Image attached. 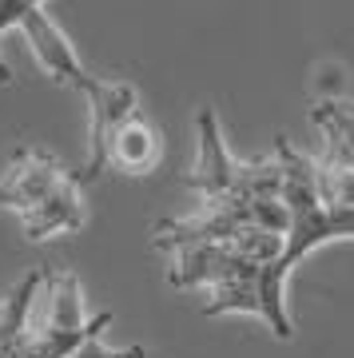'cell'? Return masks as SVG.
Masks as SVG:
<instances>
[{
  "label": "cell",
  "instance_id": "cell-1",
  "mask_svg": "<svg viewBox=\"0 0 354 358\" xmlns=\"http://www.w3.org/2000/svg\"><path fill=\"white\" fill-rule=\"evenodd\" d=\"M40 294H44V319L28 322L24 338L16 346V358H68L76 346L104 334V327L112 322V310H100L92 319L84 315L80 279L64 267L44 271Z\"/></svg>",
  "mask_w": 354,
  "mask_h": 358
},
{
  "label": "cell",
  "instance_id": "cell-2",
  "mask_svg": "<svg viewBox=\"0 0 354 358\" xmlns=\"http://www.w3.org/2000/svg\"><path fill=\"white\" fill-rule=\"evenodd\" d=\"M92 112L88 124V155H84V171H80V183H92L108 167V143L120 128H124L132 115H139V96L132 84H120V80H100L92 84V92L84 96Z\"/></svg>",
  "mask_w": 354,
  "mask_h": 358
},
{
  "label": "cell",
  "instance_id": "cell-3",
  "mask_svg": "<svg viewBox=\"0 0 354 358\" xmlns=\"http://www.w3.org/2000/svg\"><path fill=\"white\" fill-rule=\"evenodd\" d=\"M16 28H24V36H28V44H32L36 64L44 68V72H48L56 84L80 92V96H88L92 84H96V76H92L84 64H80V56L72 52L68 36H64L60 28H56L48 16H44V8H28V13L20 16V24H16Z\"/></svg>",
  "mask_w": 354,
  "mask_h": 358
},
{
  "label": "cell",
  "instance_id": "cell-4",
  "mask_svg": "<svg viewBox=\"0 0 354 358\" xmlns=\"http://www.w3.org/2000/svg\"><path fill=\"white\" fill-rule=\"evenodd\" d=\"M195 131H199V159H195V167L187 171V183L195 187L199 199H235L243 164L227 152V143L219 136V120H215L211 108L199 112Z\"/></svg>",
  "mask_w": 354,
  "mask_h": 358
},
{
  "label": "cell",
  "instance_id": "cell-5",
  "mask_svg": "<svg viewBox=\"0 0 354 358\" xmlns=\"http://www.w3.org/2000/svg\"><path fill=\"white\" fill-rule=\"evenodd\" d=\"M64 176H68V167L56 155L20 148L13 155V164L4 167V179H0V207H8L16 215H28Z\"/></svg>",
  "mask_w": 354,
  "mask_h": 358
},
{
  "label": "cell",
  "instance_id": "cell-6",
  "mask_svg": "<svg viewBox=\"0 0 354 358\" xmlns=\"http://www.w3.org/2000/svg\"><path fill=\"white\" fill-rule=\"evenodd\" d=\"M247 267H259V263L239 259L227 243H195V247H179L176 251V267L167 271V282L179 287V291H195V287L211 291V287L235 279Z\"/></svg>",
  "mask_w": 354,
  "mask_h": 358
},
{
  "label": "cell",
  "instance_id": "cell-7",
  "mask_svg": "<svg viewBox=\"0 0 354 358\" xmlns=\"http://www.w3.org/2000/svg\"><path fill=\"white\" fill-rule=\"evenodd\" d=\"M84 219H88V211H84V183H80V176L68 171L28 215H20V223H24V235L32 243H44L52 235L80 231Z\"/></svg>",
  "mask_w": 354,
  "mask_h": 358
},
{
  "label": "cell",
  "instance_id": "cell-8",
  "mask_svg": "<svg viewBox=\"0 0 354 358\" xmlns=\"http://www.w3.org/2000/svg\"><path fill=\"white\" fill-rule=\"evenodd\" d=\"M160 159H164V136L143 115H132L108 143V167H120L127 176H152Z\"/></svg>",
  "mask_w": 354,
  "mask_h": 358
},
{
  "label": "cell",
  "instance_id": "cell-9",
  "mask_svg": "<svg viewBox=\"0 0 354 358\" xmlns=\"http://www.w3.org/2000/svg\"><path fill=\"white\" fill-rule=\"evenodd\" d=\"M311 120L327 136V152H323L318 164L354 171V108H351V100H315L311 103Z\"/></svg>",
  "mask_w": 354,
  "mask_h": 358
},
{
  "label": "cell",
  "instance_id": "cell-10",
  "mask_svg": "<svg viewBox=\"0 0 354 358\" xmlns=\"http://www.w3.org/2000/svg\"><path fill=\"white\" fill-rule=\"evenodd\" d=\"M40 282H44V271H32L16 282V291L0 303V358H16V346L28 331V319H32V307H36Z\"/></svg>",
  "mask_w": 354,
  "mask_h": 358
},
{
  "label": "cell",
  "instance_id": "cell-11",
  "mask_svg": "<svg viewBox=\"0 0 354 358\" xmlns=\"http://www.w3.org/2000/svg\"><path fill=\"white\" fill-rule=\"evenodd\" d=\"M203 315H255L263 319V294H259V267L239 271L235 279L211 287L207 303H203Z\"/></svg>",
  "mask_w": 354,
  "mask_h": 358
},
{
  "label": "cell",
  "instance_id": "cell-12",
  "mask_svg": "<svg viewBox=\"0 0 354 358\" xmlns=\"http://www.w3.org/2000/svg\"><path fill=\"white\" fill-rule=\"evenodd\" d=\"M68 358H148V350L143 346H127V350H112V346L100 343V334L96 338H88L84 346H76Z\"/></svg>",
  "mask_w": 354,
  "mask_h": 358
},
{
  "label": "cell",
  "instance_id": "cell-13",
  "mask_svg": "<svg viewBox=\"0 0 354 358\" xmlns=\"http://www.w3.org/2000/svg\"><path fill=\"white\" fill-rule=\"evenodd\" d=\"M0 84H13V68L4 64V56H0Z\"/></svg>",
  "mask_w": 354,
  "mask_h": 358
},
{
  "label": "cell",
  "instance_id": "cell-14",
  "mask_svg": "<svg viewBox=\"0 0 354 358\" xmlns=\"http://www.w3.org/2000/svg\"><path fill=\"white\" fill-rule=\"evenodd\" d=\"M28 4H44V0H28Z\"/></svg>",
  "mask_w": 354,
  "mask_h": 358
},
{
  "label": "cell",
  "instance_id": "cell-15",
  "mask_svg": "<svg viewBox=\"0 0 354 358\" xmlns=\"http://www.w3.org/2000/svg\"><path fill=\"white\" fill-rule=\"evenodd\" d=\"M351 108H354V100H351Z\"/></svg>",
  "mask_w": 354,
  "mask_h": 358
}]
</instances>
